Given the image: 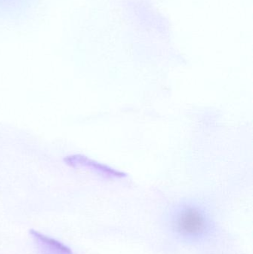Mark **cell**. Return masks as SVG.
<instances>
[{
  "instance_id": "cell-1",
  "label": "cell",
  "mask_w": 253,
  "mask_h": 254,
  "mask_svg": "<svg viewBox=\"0 0 253 254\" xmlns=\"http://www.w3.org/2000/svg\"><path fill=\"white\" fill-rule=\"evenodd\" d=\"M203 219L199 213L195 211H188L181 219V226L187 232H199L203 227Z\"/></svg>"
},
{
  "instance_id": "cell-2",
  "label": "cell",
  "mask_w": 253,
  "mask_h": 254,
  "mask_svg": "<svg viewBox=\"0 0 253 254\" xmlns=\"http://www.w3.org/2000/svg\"><path fill=\"white\" fill-rule=\"evenodd\" d=\"M31 235L37 239L40 243L44 245L48 249H50L52 252L54 253H58L59 254H72L69 249L65 247L63 245L61 244L59 242L56 240H52V239L49 238V237H45L44 235H42L40 233L37 232L35 231H31Z\"/></svg>"
}]
</instances>
